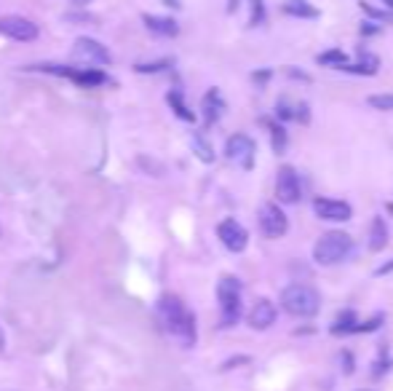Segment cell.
<instances>
[{
	"instance_id": "cell-5",
	"label": "cell",
	"mask_w": 393,
	"mask_h": 391,
	"mask_svg": "<svg viewBox=\"0 0 393 391\" xmlns=\"http://www.w3.org/2000/svg\"><path fill=\"white\" fill-rule=\"evenodd\" d=\"M72 60L84 64V67H102V64H110L113 57L94 38H78L75 46H72Z\"/></svg>"
},
{
	"instance_id": "cell-11",
	"label": "cell",
	"mask_w": 393,
	"mask_h": 391,
	"mask_svg": "<svg viewBox=\"0 0 393 391\" xmlns=\"http://www.w3.org/2000/svg\"><path fill=\"white\" fill-rule=\"evenodd\" d=\"M300 196H302V185H300L297 171L292 166H281L275 177V198L281 204H297Z\"/></svg>"
},
{
	"instance_id": "cell-6",
	"label": "cell",
	"mask_w": 393,
	"mask_h": 391,
	"mask_svg": "<svg viewBox=\"0 0 393 391\" xmlns=\"http://www.w3.org/2000/svg\"><path fill=\"white\" fill-rule=\"evenodd\" d=\"M254 153H257V142L249 135H233L225 142V159L236 164L239 169L249 171L254 166Z\"/></svg>"
},
{
	"instance_id": "cell-26",
	"label": "cell",
	"mask_w": 393,
	"mask_h": 391,
	"mask_svg": "<svg viewBox=\"0 0 393 391\" xmlns=\"http://www.w3.org/2000/svg\"><path fill=\"white\" fill-rule=\"evenodd\" d=\"M295 113H297V105H292L286 97L275 102V118L278 121H295Z\"/></svg>"
},
{
	"instance_id": "cell-21",
	"label": "cell",
	"mask_w": 393,
	"mask_h": 391,
	"mask_svg": "<svg viewBox=\"0 0 393 391\" xmlns=\"http://www.w3.org/2000/svg\"><path fill=\"white\" fill-rule=\"evenodd\" d=\"M329 330H332V335H353V332H358V317L353 311H343Z\"/></svg>"
},
{
	"instance_id": "cell-38",
	"label": "cell",
	"mask_w": 393,
	"mask_h": 391,
	"mask_svg": "<svg viewBox=\"0 0 393 391\" xmlns=\"http://www.w3.org/2000/svg\"><path fill=\"white\" fill-rule=\"evenodd\" d=\"M388 209H391V212H393V204H388Z\"/></svg>"
},
{
	"instance_id": "cell-22",
	"label": "cell",
	"mask_w": 393,
	"mask_h": 391,
	"mask_svg": "<svg viewBox=\"0 0 393 391\" xmlns=\"http://www.w3.org/2000/svg\"><path fill=\"white\" fill-rule=\"evenodd\" d=\"M193 150H195V156H198L203 164H212V161H215V147L209 145V140L203 135L193 137Z\"/></svg>"
},
{
	"instance_id": "cell-23",
	"label": "cell",
	"mask_w": 393,
	"mask_h": 391,
	"mask_svg": "<svg viewBox=\"0 0 393 391\" xmlns=\"http://www.w3.org/2000/svg\"><path fill=\"white\" fill-rule=\"evenodd\" d=\"M169 67H174V60H158V62H139L134 64V70L142 75H153V73H166Z\"/></svg>"
},
{
	"instance_id": "cell-17",
	"label": "cell",
	"mask_w": 393,
	"mask_h": 391,
	"mask_svg": "<svg viewBox=\"0 0 393 391\" xmlns=\"http://www.w3.org/2000/svg\"><path fill=\"white\" fill-rule=\"evenodd\" d=\"M166 102H169V108L174 110V115H177V118H182V121H188V123L195 121V113L188 108V102L182 99V91H179V89H171V91H169Z\"/></svg>"
},
{
	"instance_id": "cell-12",
	"label": "cell",
	"mask_w": 393,
	"mask_h": 391,
	"mask_svg": "<svg viewBox=\"0 0 393 391\" xmlns=\"http://www.w3.org/2000/svg\"><path fill=\"white\" fill-rule=\"evenodd\" d=\"M275 319H278V308H275L273 300H268V298H257L254 300V306L249 308V314H246V322H249L251 330H268V327H273Z\"/></svg>"
},
{
	"instance_id": "cell-8",
	"label": "cell",
	"mask_w": 393,
	"mask_h": 391,
	"mask_svg": "<svg viewBox=\"0 0 393 391\" xmlns=\"http://www.w3.org/2000/svg\"><path fill=\"white\" fill-rule=\"evenodd\" d=\"M313 212L319 220L326 222H346L353 217V209L348 201H340V198H326V196H316L313 198Z\"/></svg>"
},
{
	"instance_id": "cell-34",
	"label": "cell",
	"mask_w": 393,
	"mask_h": 391,
	"mask_svg": "<svg viewBox=\"0 0 393 391\" xmlns=\"http://www.w3.org/2000/svg\"><path fill=\"white\" fill-rule=\"evenodd\" d=\"M164 6H169V8H179L182 3H179V0H164Z\"/></svg>"
},
{
	"instance_id": "cell-3",
	"label": "cell",
	"mask_w": 393,
	"mask_h": 391,
	"mask_svg": "<svg viewBox=\"0 0 393 391\" xmlns=\"http://www.w3.org/2000/svg\"><path fill=\"white\" fill-rule=\"evenodd\" d=\"M353 249V239L346 231H326L313 246V260L319 266H334L340 260H346Z\"/></svg>"
},
{
	"instance_id": "cell-32",
	"label": "cell",
	"mask_w": 393,
	"mask_h": 391,
	"mask_svg": "<svg viewBox=\"0 0 393 391\" xmlns=\"http://www.w3.org/2000/svg\"><path fill=\"white\" fill-rule=\"evenodd\" d=\"M393 271V260L391 263H385V266H380V268H377V276H385V273H391Z\"/></svg>"
},
{
	"instance_id": "cell-28",
	"label": "cell",
	"mask_w": 393,
	"mask_h": 391,
	"mask_svg": "<svg viewBox=\"0 0 393 391\" xmlns=\"http://www.w3.org/2000/svg\"><path fill=\"white\" fill-rule=\"evenodd\" d=\"M249 3V27H260L265 22V3L262 0H246Z\"/></svg>"
},
{
	"instance_id": "cell-7",
	"label": "cell",
	"mask_w": 393,
	"mask_h": 391,
	"mask_svg": "<svg viewBox=\"0 0 393 391\" xmlns=\"http://www.w3.org/2000/svg\"><path fill=\"white\" fill-rule=\"evenodd\" d=\"M257 222H260V231L265 239H281L289 231V217L284 215V209L278 204H262L257 212Z\"/></svg>"
},
{
	"instance_id": "cell-1",
	"label": "cell",
	"mask_w": 393,
	"mask_h": 391,
	"mask_svg": "<svg viewBox=\"0 0 393 391\" xmlns=\"http://www.w3.org/2000/svg\"><path fill=\"white\" fill-rule=\"evenodd\" d=\"M158 319H161L164 330H166L182 348H193V346H195V341H198L195 317H193V311L179 300L177 295L166 293L158 298Z\"/></svg>"
},
{
	"instance_id": "cell-25",
	"label": "cell",
	"mask_w": 393,
	"mask_h": 391,
	"mask_svg": "<svg viewBox=\"0 0 393 391\" xmlns=\"http://www.w3.org/2000/svg\"><path fill=\"white\" fill-rule=\"evenodd\" d=\"M361 11L367 13L375 22H382V25H393V11H382V8H375L370 0H361Z\"/></svg>"
},
{
	"instance_id": "cell-33",
	"label": "cell",
	"mask_w": 393,
	"mask_h": 391,
	"mask_svg": "<svg viewBox=\"0 0 393 391\" xmlns=\"http://www.w3.org/2000/svg\"><path fill=\"white\" fill-rule=\"evenodd\" d=\"M270 75H273L270 70H265V73H257V75H254V81H265V78H270Z\"/></svg>"
},
{
	"instance_id": "cell-30",
	"label": "cell",
	"mask_w": 393,
	"mask_h": 391,
	"mask_svg": "<svg viewBox=\"0 0 393 391\" xmlns=\"http://www.w3.org/2000/svg\"><path fill=\"white\" fill-rule=\"evenodd\" d=\"M361 33H364V35H380L382 27L375 25V22H361Z\"/></svg>"
},
{
	"instance_id": "cell-31",
	"label": "cell",
	"mask_w": 393,
	"mask_h": 391,
	"mask_svg": "<svg viewBox=\"0 0 393 391\" xmlns=\"http://www.w3.org/2000/svg\"><path fill=\"white\" fill-rule=\"evenodd\" d=\"M343 373H346V375L353 373V362H351V354H348V351H343Z\"/></svg>"
},
{
	"instance_id": "cell-15",
	"label": "cell",
	"mask_w": 393,
	"mask_h": 391,
	"mask_svg": "<svg viewBox=\"0 0 393 391\" xmlns=\"http://www.w3.org/2000/svg\"><path fill=\"white\" fill-rule=\"evenodd\" d=\"M144 27L158 38H177L179 35V25L171 19V16H155V13H142Z\"/></svg>"
},
{
	"instance_id": "cell-10",
	"label": "cell",
	"mask_w": 393,
	"mask_h": 391,
	"mask_svg": "<svg viewBox=\"0 0 393 391\" xmlns=\"http://www.w3.org/2000/svg\"><path fill=\"white\" fill-rule=\"evenodd\" d=\"M0 35L19 43H30L38 38V25L24 16H0Z\"/></svg>"
},
{
	"instance_id": "cell-35",
	"label": "cell",
	"mask_w": 393,
	"mask_h": 391,
	"mask_svg": "<svg viewBox=\"0 0 393 391\" xmlns=\"http://www.w3.org/2000/svg\"><path fill=\"white\" fill-rule=\"evenodd\" d=\"M3 348H6V332L0 327V354H3Z\"/></svg>"
},
{
	"instance_id": "cell-29",
	"label": "cell",
	"mask_w": 393,
	"mask_h": 391,
	"mask_svg": "<svg viewBox=\"0 0 393 391\" xmlns=\"http://www.w3.org/2000/svg\"><path fill=\"white\" fill-rule=\"evenodd\" d=\"M391 370V359H388V354H385V348H382V356L380 359H375V367H372V375L377 378V375H385Z\"/></svg>"
},
{
	"instance_id": "cell-9",
	"label": "cell",
	"mask_w": 393,
	"mask_h": 391,
	"mask_svg": "<svg viewBox=\"0 0 393 391\" xmlns=\"http://www.w3.org/2000/svg\"><path fill=\"white\" fill-rule=\"evenodd\" d=\"M217 236H220V242L230 249V252H244L246 246H249V231L241 225L236 217H227L217 225Z\"/></svg>"
},
{
	"instance_id": "cell-19",
	"label": "cell",
	"mask_w": 393,
	"mask_h": 391,
	"mask_svg": "<svg viewBox=\"0 0 393 391\" xmlns=\"http://www.w3.org/2000/svg\"><path fill=\"white\" fill-rule=\"evenodd\" d=\"M284 13L297 16V19H316V16H319V8H316L313 3H308V0H286Z\"/></svg>"
},
{
	"instance_id": "cell-14",
	"label": "cell",
	"mask_w": 393,
	"mask_h": 391,
	"mask_svg": "<svg viewBox=\"0 0 393 391\" xmlns=\"http://www.w3.org/2000/svg\"><path fill=\"white\" fill-rule=\"evenodd\" d=\"M201 110H203V123L206 126H215L220 118H222V113H225V99L220 94V89H209L201 99Z\"/></svg>"
},
{
	"instance_id": "cell-2",
	"label": "cell",
	"mask_w": 393,
	"mask_h": 391,
	"mask_svg": "<svg viewBox=\"0 0 393 391\" xmlns=\"http://www.w3.org/2000/svg\"><path fill=\"white\" fill-rule=\"evenodd\" d=\"M278 303L289 317H316L321 308V298L308 284H289L281 290Z\"/></svg>"
},
{
	"instance_id": "cell-24",
	"label": "cell",
	"mask_w": 393,
	"mask_h": 391,
	"mask_svg": "<svg viewBox=\"0 0 393 391\" xmlns=\"http://www.w3.org/2000/svg\"><path fill=\"white\" fill-rule=\"evenodd\" d=\"M319 64H324V67H343V64H348V54L340 49H332V51H324V54H319Z\"/></svg>"
},
{
	"instance_id": "cell-27",
	"label": "cell",
	"mask_w": 393,
	"mask_h": 391,
	"mask_svg": "<svg viewBox=\"0 0 393 391\" xmlns=\"http://www.w3.org/2000/svg\"><path fill=\"white\" fill-rule=\"evenodd\" d=\"M367 105L375 108V110H382V113L393 110V91H385V94H372V97L367 99Z\"/></svg>"
},
{
	"instance_id": "cell-18",
	"label": "cell",
	"mask_w": 393,
	"mask_h": 391,
	"mask_svg": "<svg viewBox=\"0 0 393 391\" xmlns=\"http://www.w3.org/2000/svg\"><path fill=\"white\" fill-rule=\"evenodd\" d=\"M388 246V225L382 217H375L370 228V249L372 252H382Z\"/></svg>"
},
{
	"instance_id": "cell-4",
	"label": "cell",
	"mask_w": 393,
	"mask_h": 391,
	"mask_svg": "<svg viewBox=\"0 0 393 391\" xmlns=\"http://www.w3.org/2000/svg\"><path fill=\"white\" fill-rule=\"evenodd\" d=\"M217 300H220V324L233 327L241 319V281L236 276H222L217 284Z\"/></svg>"
},
{
	"instance_id": "cell-20",
	"label": "cell",
	"mask_w": 393,
	"mask_h": 391,
	"mask_svg": "<svg viewBox=\"0 0 393 391\" xmlns=\"http://www.w3.org/2000/svg\"><path fill=\"white\" fill-rule=\"evenodd\" d=\"M262 126L268 129V135H270V140H273V150H275V153H284L286 142H289V135H286V129L281 126V121H270V118H262Z\"/></svg>"
},
{
	"instance_id": "cell-37",
	"label": "cell",
	"mask_w": 393,
	"mask_h": 391,
	"mask_svg": "<svg viewBox=\"0 0 393 391\" xmlns=\"http://www.w3.org/2000/svg\"><path fill=\"white\" fill-rule=\"evenodd\" d=\"M385 6H388V11H393V0H382Z\"/></svg>"
},
{
	"instance_id": "cell-13",
	"label": "cell",
	"mask_w": 393,
	"mask_h": 391,
	"mask_svg": "<svg viewBox=\"0 0 393 391\" xmlns=\"http://www.w3.org/2000/svg\"><path fill=\"white\" fill-rule=\"evenodd\" d=\"M64 78H70L72 84H78L81 89H96V86L110 84V75L102 73L99 67H67Z\"/></svg>"
},
{
	"instance_id": "cell-16",
	"label": "cell",
	"mask_w": 393,
	"mask_h": 391,
	"mask_svg": "<svg viewBox=\"0 0 393 391\" xmlns=\"http://www.w3.org/2000/svg\"><path fill=\"white\" fill-rule=\"evenodd\" d=\"M340 70H346V73H358V75H375L380 70V57H375V54H361L358 57L356 64H343Z\"/></svg>"
},
{
	"instance_id": "cell-36",
	"label": "cell",
	"mask_w": 393,
	"mask_h": 391,
	"mask_svg": "<svg viewBox=\"0 0 393 391\" xmlns=\"http://www.w3.org/2000/svg\"><path fill=\"white\" fill-rule=\"evenodd\" d=\"M70 3H75V6H86V3H91V0H70Z\"/></svg>"
}]
</instances>
